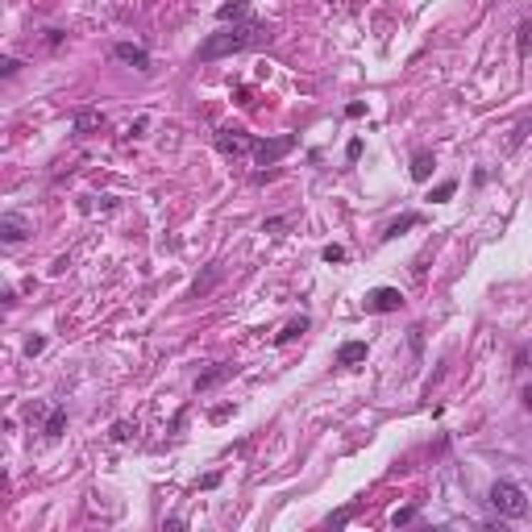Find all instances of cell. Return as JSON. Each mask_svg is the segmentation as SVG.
I'll return each mask as SVG.
<instances>
[{"instance_id": "6da1fadb", "label": "cell", "mask_w": 532, "mask_h": 532, "mask_svg": "<svg viewBox=\"0 0 532 532\" xmlns=\"http://www.w3.org/2000/svg\"><path fill=\"white\" fill-rule=\"evenodd\" d=\"M270 38H275V34H270L262 21H250V25H237V29H225V34H213V38L200 46V58L213 63V58L237 54V50H245V46H262V42H270Z\"/></svg>"}, {"instance_id": "7a4b0ae2", "label": "cell", "mask_w": 532, "mask_h": 532, "mask_svg": "<svg viewBox=\"0 0 532 532\" xmlns=\"http://www.w3.org/2000/svg\"><path fill=\"white\" fill-rule=\"evenodd\" d=\"M486 499H491V508L499 511V516H508V520H520V516L528 511V499H524V491H520L516 483H503V479L491 486V495H486Z\"/></svg>"}, {"instance_id": "3957f363", "label": "cell", "mask_w": 532, "mask_h": 532, "mask_svg": "<svg viewBox=\"0 0 532 532\" xmlns=\"http://www.w3.org/2000/svg\"><path fill=\"white\" fill-rule=\"evenodd\" d=\"M295 150V133H279V138H266V142L254 145V158L262 163V167H275L283 154H291Z\"/></svg>"}, {"instance_id": "277c9868", "label": "cell", "mask_w": 532, "mask_h": 532, "mask_svg": "<svg viewBox=\"0 0 532 532\" xmlns=\"http://www.w3.org/2000/svg\"><path fill=\"white\" fill-rule=\"evenodd\" d=\"M217 145H220V154H233V158L254 150V142H250V133H245V129H220Z\"/></svg>"}, {"instance_id": "5b68a950", "label": "cell", "mask_w": 532, "mask_h": 532, "mask_svg": "<svg viewBox=\"0 0 532 532\" xmlns=\"http://www.w3.org/2000/svg\"><path fill=\"white\" fill-rule=\"evenodd\" d=\"M399 304H404L399 287H374L366 295V312H395Z\"/></svg>"}, {"instance_id": "8992f818", "label": "cell", "mask_w": 532, "mask_h": 532, "mask_svg": "<svg viewBox=\"0 0 532 532\" xmlns=\"http://www.w3.org/2000/svg\"><path fill=\"white\" fill-rule=\"evenodd\" d=\"M113 54H117L121 63H129V67H138V71H150V54H145L142 46H133V42H117Z\"/></svg>"}, {"instance_id": "52a82bcc", "label": "cell", "mask_w": 532, "mask_h": 532, "mask_svg": "<svg viewBox=\"0 0 532 532\" xmlns=\"http://www.w3.org/2000/svg\"><path fill=\"white\" fill-rule=\"evenodd\" d=\"M0 237H4L9 245L21 242V237H25V220L17 217V213H4V217H0Z\"/></svg>"}, {"instance_id": "ba28073f", "label": "cell", "mask_w": 532, "mask_h": 532, "mask_svg": "<svg viewBox=\"0 0 532 532\" xmlns=\"http://www.w3.org/2000/svg\"><path fill=\"white\" fill-rule=\"evenodd\" d=\"M100 125H104V113H100V108H79V113H75V133H96Z\"/></svg>"}, {"instance_id": "9c48e42d", "label": "cell", "mask_w": 532, "mask_h": 532, "mask_svg": "<svg viewBox=\"0 0 532 532\" xmlns=\"http://www.w3.org/2000/svg\"><path fill=\"white\" fill-rule=\"evenodd\" d=\"M366 358V341H345L337 349V366H358Z\"/></svg>"}, {"instance_id": "30bf717a", "label": "cell", "mask_w": 532, "mask_h": 532, "mask_svg": "<svg viewBox=\"0 0 532 532\" xmlns=\"http://www.w3.org/2000/svg\"><path fill=\"white\" fill-rule=\"evenodd\" d=\"M433 154H429V150H420V154H416V158H411V179H416V183H424V179H429V175H433Z\"/></svg>"}, {"instance_id": "8fae6325", "label": "cell", "mask_w": 532, "mask_h": 532, "mask_svg": "<svg viewBox=\"0 0 532 532\" xmlns=\"http://www.w3.org/2000/svg\"><path fill=\"white\" fill-rule=\"evenodd\" d=\"M229 374H233V366H213L208 374H200V379H195V391H208L213 383H220V379H229Z\"/></svg>"}, {"instance_id": "7c38bea8", "label": "cell", "mask_w": 532, "mask_h": 532, "mask_svg": "<svg viewBox=\"0 0 532 532\" xmlns=\"http://www.w3.org/2000/svg\"><path fill=\"white\" fill-rule=\"evenodd\" d=\"M304 329H308V316H300V320H287V324H283V333H279V345H287V341H295L300 337V333H304Z\"/></svg>"}, {"instance_id": "4fadbf2b", "label": "cell", "mask_w": 532, "mask_h": 532, "mask_svg": "<svg viewBox=\"0 0 532 532\" xmlns=\"http://www.w3.org/2000/svg\"><path fill=\"white\" fill-rule=\"evenodd\" d=\"M245 13H250V0H233V4H220L217 9L220 21H233V17H245Z\"/></svg>"}, {"instance_id": "5bb4252c", "label": "cell", "mask_w": 532, "mask_h": 532, "mask_svg": "<svg viewBox=\"0 0 532 532\" xmlns=\"http://www.w3.org/2000/svg\"><path fill=\"white\" fill-rule=\"evenodd\" d=\"M63 429H67V411L54 408V411H50V420H46V436L54 441V436H63Z\"/></svg>"}, {"instance_id": "9a60e30c", "label": "cell", "mask_w": 532, "mask_h": 532, "mask_svg": "<svg viewBox=\"0 0 532 532\" xmlns=\"http://www.w3.org/2000/svg\"><path fill=\"white\" fill-rule=\"evenodd\" d=\"M454 192H458V183H454V179H445V183H436V188H433V195H429V200H436V204H441V200H449Z\"/></svg>"}, {"instance_id": "2e32d148", "label": "cell", "mask_w": 532, "mask_h": 532, "mask_svg": "<svg viewBox=\"0 0 532 532\" xmlns=\"http://www.w3.org/2000/svg\"><path fill=\"white\" fill-rule=\"evenodd\" d=\"M411 225H420V217H399L387 233H383V237H399V233H404V229H411Z\"/></svg>"}, {"instance_id": "e0dca14e", "label": "cell", "mask_w": 532, "mask_h": 532, "mask_svg": "<svg viewBox=\"0 0 532 532\" xmlns=\"http://www.w3.org/2000/svg\"><path fill=\"white\" fill-rule=\"evenodd\" d=\"M528 50H532V21L520 25V58H528Z\"/></svg>"}, {"instance_id": "ac0fdd59", "label": "cell", "mask_w": 532, "mask_h": 532, "mask_svg": "<svg viewBox=\"0 0 532 532\" xmlns=\"http://www.w3.org/2000/svg\"><path fill=\"white\" fill-rule=\"evenodd\" d=\"M133 433H138V429H133L129 420H117V424H113V441H129Z\"/></svg>"}, {"instance_id": "d6986e66", "label": "cell", "mask_w": 532, "mask_h": 532, "mask_svg": "<svg viewBox=\"0 0 532 532\" xmlns=\"http://www.w3.org/2000/svg\"><path fill=\"white\" fill-rule=\"evenodd\" d=\"M411 520H416V508H399L395 516H391V524H395V528H399V524H411Z\"/></svg>"}, {"instance_id": "ffe728a7", "label": "cell", "mask_w": 532, "mask_h": 532, "mask_svg": "<svg viewBox=\"0 0 532 532\" xmlns=\"http://www.w3.org/2000/svg\"><path fill=\"white\" fill-rule=\"evenodd\" d=\"M42 349H46V337H29V341H25V354H29V358H38Z\"/></svg>"}, {"instance_id": "44dd1931", "label": "cell", "mask_w": 532, "mask_h": 532, "mask_svg": "<svg viewBox=\"0 0 532 532\" xmlns=\"http://www.w3.org/2000/svg\"><path fill=\"white\" fill-rule=\"evenodd\" d=\"M320 254H324V262H341V258H345V250H341V245H324Z\"/></svg>"}, {"instance_id": "7402d4cb", "label": "cell", "mask_w": 532, "mask_h": 532, "mask_svg": "<svg viewBox=\"0 0 532 532\" xmlns=\"http://www.w3.org/2000/svg\"><path fill=\"white\" fill-rule=\"evenodd\" d=\"M213 283H217V270H208V279H200V283L192 287V295H204V291L213 287Z\"/></svg>"}, {"instance_id": "603a6c76", "label": "cell", "mask_w": 532, "mask_h": 532, "mask_svg": "<svg viewBox=\"0 0 532 532\" xmlns=\"http://www.w3.org/2000/svg\"><path fill=\"white\" fill-rule=\"evenodd\" d=\"M349 516H354V508H341L337 516H329V524H333V528H341V524H345V520H349Z\"/></svg>"}, {"instance_id": "cb8c5ba5", "label": "cell", "mask_w": 532, "mask_h": 532, "mask_svg": "<svg viewBox=\"0 0 532 532\" xmlns=\"http://www.w3.org/2000/svg\"><path fill=\"white\" fill-rule=\"evenodd\" d=\"M17 67H21L17 58H0V71H4V75H17Z\"/></svg>"}, {"instance_id": "d4e9b609", "label": "cell", "mask_w": 532, "mask_h": 532, "mask_svg": "<svg viewBox=\"0 0 532 532\" xmlns=\"http://www.w3.org/2000/svg\"><path fill=\"white\" fill-rule=\"evenodd\" d=\"M345 154H349V158H362V142H358V138H354V142L345 145Z\"/></svg>"}, {"instance_id": "484cf974", "label": "cell", "mask_w": 532, "mask_h": 532, "mask_svg": "<svg viewBox=\"0 0 532 532\" xmlns=\"http://www.w3.org/2000/svg\"><path fill=\"white\" fill-rule=\"evenodd\" d=\"M524 408H528V411H532V387H528V391H524Z\"/></svg>"}]
</instances>
